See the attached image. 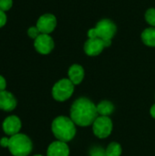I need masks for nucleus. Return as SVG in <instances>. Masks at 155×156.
<instances>
[{
	"mask_svg": "<svg viewBox=\"0 0 155 156\" xmlns=\"http://www.w3.org/2000/svg\"><path fill=\"white\" fill-rule=\"evenodd\" d=\"M98 116L96 105L88 98L80 97L77 99L70 107V119L78 126L92 125Z\"/></svg>",
	"mask_w": 155,
	"mask_h": 156,
	"instance_id": "f257e3e1",
	"label": "nucleus"
},
{
	"mask_svg": "<svg viewBox=\"0 0 155 156\" xmlns=\"http://www.w3.org/2000/svg\"><path fill=\"white\" fill-rule=\"evenodd\" d=\"M51 130L58 141L64 143L70 142L76 135V124L66 116H58L54 119L51 124Z\"/></svg>",
	"mask_w": 155,
	"mask_h": 156,
	"instance_id": "f03ea898",
	"label": "nucleus"
},
{
	"mask_svg": "<svg viewBox=\"0 0 155 156\" xmlns=\"http://www.w3.org/2000/svg\"><path fill=\"white\" fill-rule=\"evenodd\" d=\"M33 144L29 137L23 133H17L9 139L8 150L14 156H27L32 152Z\"/></svg>",
	"mask_w": 155,
	"mask_h": 156,
	"instance_id": "7ed1b4c3",
	"label": "nucleus"
},
{
	"mask_svg": "<svg viewBox=\"0 0 155 156\" xmlns=\"http://www.w3.org/2000/svg\"><path fill=\"white\" fill-rule=\"evenodd\" d=\"M74 87L75 85L69 79H61L54 84L52 96L58 101H65L72 96Z\"/></svg>",
	"mask_w": 155,
	"mask_h": 156,
	"instance_id": "20e7f679",
	"label": "nucleus"
},
{
	"mask_svg": "<svg viewBox=\"0 0 155 156\" xmlns=\"http://www.w3.org/2000/svg\"><path fill=\"white\" fill-rule=\"evenodd\" d=\"M113 130V123L108 116H98L92 123V131L96 137L105 139L111 135Z\"/></svg>",
	"mask_w": 155,
	"mask_h": 156,
	"instance_id": "39448f33",
	"label": "nucleus"
},
{
	"mask_svg": "<svg viewBox=\"0 0 155 156\" xmlns=\"http://www.w3.org/2000/svg\"><path fill=\"white\" fill-rule=\"evenodd\" d=\"M97 37L102 40H111L116 34V25L110 19H101L94 27Z\"/></svg>",
	"mask_w": 155,
	"mask_h": 156,
	"instance_id": "423d86ee",
	"label": "nucleus"
},
{
	"mask_svg": "<svg viewBox=\"0 0 155 156\" xmlns=\"http://www.w3.org/2000/svg\"><path fill=\"white\" fill-rule=\"evenodd\" d=\"M37 29L41 34H50L57 27V18L52 14H44L37 21Z\"/></svg>",
	"mask_w": 155,
	"mask_h": 156,
	"instance_id": "0eeeda50",
	"label": "nucleus"
},
{
	"mask_svg": "<svg viewBox=\"0 0 155 156\" xmlns=\"http://www.w3.org/2000/svg\"><path fill=\"white\" fill-rule=\"evenodd\" d=\"M34 47L38 53L42 55H48L54 48V40L48 34H40L35 39Z\"/></svg>",
	"mask_w": 155,
	"mask_h": 156,
	"instance_id": "6e6552de",
	"label": "nucleus"
},
{
	"mask_svg": "<svg viewBox=\"0 0 155 156\" xmlns=\"http://www.w3.org/2000/svg\"><path fill=\"white\" fill-rule=\"evenodd\" d=\"M104 48H105L104 43L102 39L99 37L89 38L84 44V51L88 56L90 57H96L100 55Z\"/></svg>",
	"mask_w": 155,
	"mask_h": 156,
	"instance_id": "1a4fd4ad",
	"label": "nucleus"
},
{
	"mask_svg": "<svg viewBox=\"0 0 155 156\" xmlns=\"http://www.w3.org/2000/svg\"><path fill=\"white\" fill-rule=\"evenodd\" d=\"M3 131L10 136L17 134L21 129V121L16 115L8 116L3 122Z\"/></svg>",
	"mask_w": 155,
	"mask_h": 156,
	"instance_id": "9d476101",
	"label": "nucleus"
},
{
	"mask_svg": "<svg viewBox=\"0 0 155 156\" xmlns=\"http://www.w3.org/2000/svg\"><path fill=\"white\" fill-rule=\"evenodd\" d=\"M69 147L67 143L61 141H56L49 144L47 156H69Z\"/></svg>",
	"mask_w": 155,
	"mask_h": 156,
	"instance_id": "9b49d317",
	"label": "nucleus"
},
{
	"mask_svg": "<svg viewBox=\"0 0 155 156\" xmlns=\"http://www.w3.org/2000/svg\"><path fill=\"white\" fill-rule=\"evenodd\" d=\"M16 107V100L15 96L6 91H0V110L5 112H12Z\"/></svg>",
	"mask_w": 155,
	"mask_h": 156,
	"instance_id": "f8f14e48",
	"label": "nucleus"
},
{
	"mask_svg": "<svg viewBox=\"0 0 155 156\" xmlns=\"http://www.w3.org/2000/svg\"><path fill=\"white\" fill-rule=\"evenodd\" d=\"M68 75H69V80L74 85H79L82 82L84 79L85 71L82 66L79 64H73L69 67Z\"/></svg>",
	"mask_w": 155,
	"mask_h": 156,
	"instance_id": "ddd939ff",
	"label": "nucleus"
},
{
	"mask_svg": "<svg viewBox=\"0 0 155 156\" xmlns=\"http://www.w3.org/2000/svg\"><path fill=\"white\" fill-rule=\"evenodd\" d=\"M97 112L99 116H110L114 112V105L110 101H101L97 105Z\"/></svg>",
	"mask_w": 155,
	"mask_h": 156,
	"instance_id": "4468645a",
	"label": "nucleus"
},
{
	"mask_svg": "<svg viewBox=\"0 0 155 156\" xmlns=\"http://www.w3.org/2000/svg\"><path fill=\"white\" fill-rule=\"evenodd\" d=\"M142 40L146 46L155 48V27H147L143 31Z\"/></svg>",
	"mask_w": 155,
	"mask_h": 156,
	"instance_id": "2eb2a0df",
	"label": "nucleus"
},
{
	"mask_svg": "<svg viewBox=\"0 0 155 156\" xmlns=\"http://www.w3.org/2000/svg\"><path fill=\"white\" fill-rule=\"evenodd\" d=\"M105 150L107 156H121L122 153V148L121 144L116 142L111 143Z\"/></svg>",
	"mask_w": 155,
	"mask_h": 156,
	"instance_id": "dca6fc26",
	"label": "nucleus"
},
{
	"mask_svg": "<svg viewBox=\"0 0 155 156\" xmlns=\"http://www.w3.org/2000/svg\"><path fill=\"white\" fill-rule=\"evenodd\" d=\"M145 20L152 27H155V8H149L145 12Z\"/></svg>",
	"mask_w": 155,
	"mask_h": 156,
	"instance_id": "f3484780",
	"label": "nucleus"
},
{
	"mask_svg": "<svg viewBox=\"0 0 155 156\" xmlns=\"http://www.w3.org/2000/svg\"><path fill=\"white\" fill-rule=\"evenodd\" d=\"M90 156H107L106 155V150L102 149L101 147H94L90 152Z\"/></svg>",
	"mask_w": 155,
	"mask_h": 156,
	"instance_id": "a211bd4d",
	"label": "nucleus"
},
{
	"mask_svg": "<svg viewBox=\"0 0 155 156\" xmlns=\"http://www.w3.org/2000/svg\"><path fill=\"white\" fill-rule=\"evenodd\" d=\"M13 5V0H0V9L3 11L9 10Z\"/></svg>",
	"mask_w": 155,
	"mask_h": 156,
	"instance_id": "6ab92c4d",
	"label": "nucleus"
},
{
	"mask_svg": "<svg viewBox=\"0 0 155 156\" xmlns=\"http://www.w3.org/2000/svg\"><path fill=\"white\" fill-rule=\"evenodd\" d=\"M40 34H41V33L39 32V30L37 29V27H29L28 30H27V35L29 36V37L34 38V39H36Z\"/></svg>",
	"mask_w": 155,
	"mask_h": 156,
	"instance_id": "aec40b11",
	"label": "nucleus"
},
{
	"mask_svg": "<svg viewBox=\"0 0 155 156\" xmlns=\"http://www.w3.org/2000/svg\"><path fill=\"white\" fill-rule=\"evenodd\" d=\"M6 15L5 14V11L0 9V27H4L6 23Z\"/></svg>",
	"mask_w": 155,
	"mask_h": 156,
	"instance_id": "412c9836",
	"label": "nucleus"
},
{
	"mask_svg": "<svg viewBox=\"0 0 155 156\" xmlns=\"http://www.w3.org/2000/svg\"><path fill=\"white\" fill-rule=\"evenodd\" d=\"M5 87H6V81H5V78L0 75V91L5 90Z\"/></svg>",
	"mask_w": 155,
	"mask_h": 156,
	"instance_id": "4be33fe9",
	"label": "nucleus"
},
{
	"mask_svg": "<svg viewBox=\"0 0 155 156\" xmlns=\"http://www.w3.org/2000/svg\"><path fill=\"white\" fill-rule=\"evenodd\" d=\"M8 144H9V139L8 138L4 137L0 140V145L2 147H8Z\"/></svg>",
	"mask_w": 155,
	"mask_h": 156,
	"instance_id": "5701e85b",
	"label": "nucleus"
},
{
	"mask_svg": "<svg viewBox=\"0 0 155 156\" xmlns=\"http://www.w3.org/2000/svg\"><path fill=\"white\" fill-rule=\"evenodd\" d=\"M150 113H151L152 117L155 119V103L151 107V109H150Z\"/></svg>",
	"mask_w": 155,
	"mask_h": 156,
	"instance_id": "b1692460",
	"label": "nucleus"
},
{
	"mask_svg": "<svg viewBox=\"0 0 155 156\" xmlns=\"http://www.w3.org/2000/svg\"><path fill=\"white\" fill-rule=\"evenodd\" d=\"M34 156H43V155H41V154H37V155H34Z\"/></svg>",
	"mask_w": 155,
	"mask_h": 156,
	"instance_id": "393cba45",
	"label": "nucleus"
}]
</instances>
